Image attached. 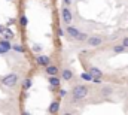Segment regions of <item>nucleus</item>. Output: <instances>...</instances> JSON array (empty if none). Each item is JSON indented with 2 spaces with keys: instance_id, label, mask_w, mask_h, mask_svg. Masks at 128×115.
Segmentation results:
<instances>
[{
  "instance_id": "obj_1",
  "label": "nucleus",
  "mask_w": 128,
  "mask_h": 115,
  "mask_svg": "<svg viewBox=\"0 0 128 115\" xmlns=\"http://www.w3.org/2000/svg\"><path fill=\"white\" fill-rule=\"evenodd\" d=\"M88 93H90L88 87L84 85V84H79V85H74L72 88L70 96H72V100L73 102H80V100H84L88 96Z\"/></svg>"
},
{
  "instance_id": "obj_2",
  "label": "nucleus",
  "mask_w": 128,
  "mask_h": 115,
  "mask_svg": "<svg viewBox=\"0 0 128 115\" xmlns=\"http://www.w3.org/2000/svg\"><path fill=\"white\" fill-rule=\"evenodd\" d=\"M66 33L68 34V37H72L73 40H78V42H85V40L88 39V34H86V33H82L80 30L76 29V27H73L72 24L66 27Z\"/></svg>"
},
{
  "instance_id": "obj_3",
  "label": "nucleus",
  "mask_w": 128,
  "mask_h": 115,
  "mask_svg": "<svg viewBox=\"0 0 128 115\" xmlns=\"http://www.w3.org/2000/svg\"><path fill=\"white\" fill-rule=\"evenodd\" d=\"M18 81H20V78H18L16 73H9V75H6V76L2 78V84L4 87H8V88H14L18 84Z\"/></svg>"
},
{
  "instance_id": "obj_4",
  "label": "nucleus",
  "mask_w": 128,
  "mask_h": 115,
  "mask_svg": "<svg viewBox=\"0 0 128 115\" xmlns=\"http://www.w3.org/2000/svg\"><path fill=\"white\" fill-rule=\"evenodd\" d=\"M103 42H104V37H101V36H98V34L88 36V39L85 40L86 46H90V48H96V46H100Z\"/></svg>"
},
{
  "instance_id": "obj_5",
  "label": "nucleus",
  "mask_w": 128,
  "mask_h": 115,
  "mask_svg": "<svg viewBox=\"0 0 128 115\" xmlns=\"http://www.w3.org/2000/svg\"><path fill=\"white\" fill-rule=\"evenodd\" d=\"M61 18H63L64 24L66 26H70L72 21H73V14H72V9L68 6H63L61 9Z\"/></svg>"
},
{
  "instance_id": "obj_6",
  "label": "nucleus",
  "mask_w": 128,
  "mask_h": 115,
  "mask_svg": "<svg viewBox=\"0 0 128 115\" xmlns=\"http://www.w3.org/2000/svg\"><path fill=\"white\" fill-rule=\"evenodd\" d=\"M36 63L39 66H42V67H46V66L51 64V57L49 55H45V54H39L36 57Z\"/></svg>"
},
{
  "instance_id": "obj_7",
  "label": "nucleus",
  "mask_w": 128,
  "mask_h": 115,
  "mask_svg": "<svg viewBox=\"0 0 128 115\" xmlns=\"http://www.w3.org/2000/svg\"><path fill=\"white\" fill-rule=\"evenodd\" d=\"M73 76H74V73H73V70L70 69V67H64L63 70H61V78H63L64 81H72L73 79Z\"/></svg>"
},
{
  "instance_id": "obj_8",
  "label": "nucleus",
  "mask_w": 128,
  "mask_h": 115,
  "mask_svg": "<svg viewBox=\"0 0 128 115\" xmlns=\"http://www.w3.org/2000/svg\"><path fill=\"white\" fill-rule=\"evenodd\" d=\"M60 108H61L60 102H58V100H54V102L49 105V108H48V112H49L51 115H57V114H58V111H60Z\"/></svg>"
},
{
  "instance_id": "obj_9",
  "label": "nucleus",
  "mask_w": 128,
  "mask_h": 115,
  "mask_svg": "<svg viewBox=\"0 0 128 115\" xmlns=\"http://www.w3.org/2000/svg\"><path fill=\"white\" fill-rule=\"evenodd\" d=\"M58 70L60 69L57 66H54V64H49V66L45 67V72H46L48 76H58Z\"/></svg>"
},
{
  "instance_id": "obj_10",
  "label": "nucleus",
  "mask_w": 128,
  "mask_h": 115,
  "mask_svg": "<svg viewBox=\"0 0 128 115\" xmlns=\"http://www.w3.org/2000/svg\"><path fill=\"white\" fill-rule=\"evenodd\" d=\"M48 82H49L51 88H58L61 84V79H60V76H48Z\"/></svg>"
},
{
  "instance_id": "obj_11",
  "label": "nucleus",
  "mask_w": 128,
  "mask_h": 115,
  "mask_svg": "<svg viewBox=\"0 0 128 115\" xmlns=\"http://www.w3.org/2000/svg\"><path fill=\"white\" fill-rule=\"evenodd\" d=\"M88 72H90V75L92 76V78H103V72L98 69V67H96V66H92V67H90L88 69Z\"/></svg>"
},
{
  "instance_id": "obj_12",
  "label": "nucleus",
  "mask_w": 128,
  "mask_h": 115,
  "mask_svg": "<svg viewBox=\"0 0 128 115\" xmlns=\"http://www.w3.org/2000/svg\"><path fill=\"white\" fill-rule=\"evenodd\" d=\"M14 36H15V34H14L12 30L9 29V27H4V31L2 33V37H3V39H6V40H12Z\"/></svg>"
},
{
  "instance_id": "obj_13",
  "label": "nucleus",
  "mask_w": 128,
  "mask_h": 115,
  "mask_svg": "<svg viewBox=\"0 0 128 115\" xmlns=\"http://www.w3.org/2000/svg\"><path fill=\"white\" fill-rule=\"evenodd\" d=\"M113 52L115 54H124V52H127V48L122 43H116V45H113Z\"/></svg>"
},
{
  "instance_id": "obj_14",
  "label": "nucleus",
  "mask_w": 128,
  "mask_h": 115,
  "mask_svg": "<svg viewBox=\"0 0 128 115\" xmlns=\"http://www.w3.org/2000/svg\"><path fill=\"white\" fill-rule=\"evenodd\" d=\"M33 85V81H32V78H26L24 81H22V90L24 91H27V90H30Z\"/></svg>"
},
{
  "instance_id": "obj_15",
  "label": "nucleus",
  "mask_w": 128,
  "mask_h": 115,
  "mask_svg": "<svg viewBox=\"0 0 128 115\" xmlns=\"http://www.w3.org/2000/svg\"><path fill=\"white\" fill-rule=\"evenodd\" d=\"M0 46H2V48H4L6 51H10V49H12L10 40H6V39H2V40H0Z\"/></svg>"
},
{
  "instance_id": "obj_16",
  "label": "nucleus",
  "mask_w": 128,
  "mask_h": 115,
  "mask_svg": "<svg viewBox=\"0 0 128 115\" xmlns=\"http://www.w3.org/2000/svg\"><path fill=\"white\" fill-rule=\"evenodd\" d=\"M112 93H113V88L110 85H104L101 88V94H103V96H110Z\"/></svg>"
},
{
  "instance_id": "obj_17",
  "label": "nucleus",
  "mask_w": 128,
  "mask_h": 115,
  "mask_svg": "<svg viewBox=\"0 0 128 115\" xmlns=\"http://www.w3.org/2000/svg\"><path fill=\"white\" fill-rule=\"evenodd\" d=\"M12 49H14L15 52H20V54H22V52L26 51V48H24L22 45H20V43H15V45H12Z\"/></svg>"
},
{
  "instance_id": "obj_18",
  "label": "nucleus",
  "mask_w": 128,
  "mask_h": 115,
  "mask_svg": "<svg viewBox=\"0 0 128 115\" xmlns=\"http://www.w3.org/2000/svg\"><path fill=\"white\" fill-rule=\"evenodd\" d=\"M80 79H84V81H86V82H91V81H92V76L90 75V72H82V73H80Z\"/></svg>"
},
{
  "instance_id": "obj_19",
  "label": "nucleus",
  "mask_w": 128,
  "mask_h": 115,
  "mask_svg": "<svg viewBox=\"0 0 128 115\" xmlns=\"http://www.w3.org/2000/svg\"><path fill=\"white\" fill-rule=\"evenodd\" d=\"M20 24H21L22 27H27V24H28V18H27L26 15H21V17H20Z\"/></svg>"
},
{
  "instance_id": "obj_20",
  "label": "nucleus",
  "mask_w": 128,
  "mask_h": 115,
  "mask_svg": "<svg viewBox=\"0 0 128 115\" xmlns=\"http://www.w3.org/2000/svg\"><path fill=\"white\" fill-rule=\"evenodd\" d=\"M32 49H33V52H42L43 46H42L40 43H34V45L32 46Z\"/></svg>"
},
{
  "instance_id": "obj_21",
  "label": "nucleus",
  "mask_w": 128,
  "mask_h": 115,
  "mask_svg": "<svg viewBox=\"0 0 128 115\" xmlns=\"http://www.w3.org/2000/svg\"><path fill=\"white\" fill-rule=\"evenodd\" d=\"M121 43H122V45H124V46L128 49V36H125V37L122 39V42H121Z\"/></svg>"
},
{
  "instance_id": "obj_22",
  "label": "nucleus",
  "mask_w": 128,
  "mask_h": 115,
  "mask_svg": "<svg viewBox=\"0 0 128 115\" xmlns=\"http://www.w3.org/2000/svg\"><path fill=\"white\" fill-rule=\"evenodd\" d=\"M91 82H94V84H97V85H101V84H103L100 78H92V81H91Z\"/></svg>"
},
{
  "instance_id": "obj_23",
  "label": "nucleus",
  "mask_w": 128,
  "mask_h": 115,
  "mask_svg": "<svg viewBox=\"0 0 128 115\" xmlns=\"http://www.w3.org/2000/svg\"><path fill=\"white\" fill-rule=\"evenodd\" d=\"M60 96H61V97H66V96H67V91L61 88V90H60Z\"/></svg>"
},
{
  "instance_id": "obj_24",
  "label": "nucleus",
  "mask_w": 128,
  "mask_h": 115,
  "mask_svg": "<svg viewBox=\"0 0 128 115\" xmlns=\"http://www.w3.org/2000/svg\"><path fill=\"white\" fill-rule=\"evenodd\" d=\"M57 33H58V36H63V34H64V30L61 29V27H58V30H57Z\"/></svg>"
},
{
  "instance_id": "obj_25",
  "label": "nucleus",
  "mask_w": 128,
  "mask_h": 115,
  "mask_svg": "<svg viewBox=\"0 0 128 115\" xmlns=\"http://www.w3.org/2000/svg\"><path fill=\"white\" fill-rule=\"evenodd\" d=\"M63 2H64V6H70L73 0H63Z\"/></svg>"
},
{
  "instance_id": "obj_26",
  "label": "nucleus",
  "mask_w": 128,
  "mask_h": 115,
  "mask_svg": "<svg viewBox=\"0 0 128 115\" xmlns=\"http://www.w3.org/2000/svg\"><path fill=\"white\" fill-rule=\"evenodd\" d=\"M12 24H15V20H14V18H10V20L8 21V26H12Z\"/></svg>"
},
{
  "instance_id": "obj_27",
  "label": "nucleus",
  "mask_w": 128,
  "mask_h": 115,
  "mask_svg": "<svg viewBox=\"0 0 128 115\" xmlns=\"http://www.w3.org/2000/svg\"><path fill=\"white\" fill-rule=\"evenodd\" d=\"M6 52H8V51H6L4 48H2V46H0V54H6Z\"/></svg>"
},
{
  "instance_id": "obj_28",
  "label": "nucleus",
  "mask_w": 128,
  "mask_h": 115,
  "mask_svg": "<svg viewBox=\"0 0 128 115\" xmlns=\"http://www.w3.org/2000/svg\"><path fill=\"white\" fill-rule=\"evenodd\" d=\"M3 31H4V26H2V24H0V36H2V33H3Z\"/></svg>"
},
{
  "instance_id": "obj_29",
  "label": "nucleus",
  "mask_w": 128,
  "mask_h": 115,
  "mask_svg": "<svg viewBox=\"0 0 128 115\" xmlns=\"http://www.w3.org/2000/svg\"><path fill=\"white\" fill-rule=\"evenodd\" d=\"M63 115H74V114H73V112H64Z\"/></svg>"
},
{
  "instance_id": "obj_30",
  "label": "nucleus",
  "mask_w": 128,
  "mask_h": 115,
  "mask_svg": "<svg viewBox=\"0 0 128 115\" xmlns=\"http://www.w3.org/2000/svg\"><path fill=\"white\" fill-rule=\"evenodd\" d=\"M21 115H32V114H30V112H26V111H24V112H22Z\"/></svg>"
}]
</instances>
